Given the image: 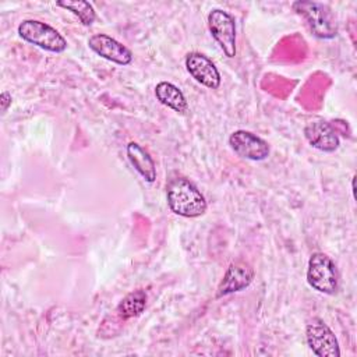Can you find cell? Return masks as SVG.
Returning <instances> with one entry per match:
<instances>
[{
	"label": "cell",
	"instance_id": "cell-10",
	"mask_svg": "<svg viewBox=\"0 0 357 357\" xmlns=\"http://www.w3.org/2000/svg\"><path fill=\"white\" fill-rule=\"evenodd\" d=\"M254 276H255V271L248 262L245 261L231 262L218 286L216 297L220 298V297L247 289L252 283Z\"/></svg>",
	"mask_w": 357,
	"mask_h": 357
},
{
	"label": "cell",
	"instance_id": "cell-3",
	"mask_svg": "<svg viewBox=\"0 0 357 357\" xmlns=\"http://www.w3.org/2000/svg\"><path fill=\"white\" fill-rule=\"evenodd\" d=\"M17 32L25 42L52 53H63L67 49L66 38L52 25L39 20H24Z\"/></svg>",
	"mask_w": 357,
	"mask_h": 357
},
{
	"label": "cell",
	"instance_id": "cell-15",
	"mask_svg": "<svg viewBox=\"0 0 357 357\" xmlns=\"http://www.w3.org/2000/svg\"><path fill=\"white\" fill-rule=\"evenodd\" d=\"M57 7H61L67 11H71L82 25L89 26L95 22L96 20V13L93 6L89 1H84V0H66V1H57L56 3Z\"/></svg>",
	"mask_w": 357,
	"mask_h": 357
},
{
	"label": "cell",
	"instance_id": "cell-11",
	"mask_svg": "<svg viewBox=\"0 0 357 357\" xmlns=\"http://www.w3.org/2000/svg\"><path fill=\"white\" fill-rule=\"evenodd\" d=\"M304 137L308 144L322 152H335L340 145V138L335 128L325 120L310 121L304 127Z\"/></svg>",
	"mask_w": 357,
	"mask_h": 357
},
{
	"label": "cell",
	"instance_id": "cell-16",
	"mask_svg": "<svg viewBox=\"0 0 357 357\" xmlns=\"http://www.w3.org/2000/svg\"><path fill=\"white\" fill-rule=\"evenodd\" d=\"M0 106H1V114H4L11 106V95L7 91H3L0 95Z\"/></svg>",
	"mask_w": 357,
	"mask_h": 357
},
{
	"label": "cell",
	"instance_id": "cell-12",
	"mask_svg": "<svg viewBox=\"0 0 357 357\" xmlns=\"http://www.w3.org/2000/svg\"><path fill=\"white\" fill-rule=\"evenodd\" d=\"M126 153L132 167L146 183H153L156 180V166L146 149H144L138 142L131 141L126 146Z\"/></svg>",
	"mask_w": 357,
	"mask_h": 357
},
{
	"label": "cell",
	"instance_id": "cell-9",
	"mask_svg": "<svg viewBox=\"0 0 357 357\" xmlns=\"http://www.w3.org/2000/svg\"><path fill=\"white\" fill-rule=\"evenodd\" d=\"M187 73L201 85L209 89H218L222 78L215 63L199 52H190L184 60Z\"/></svg>",
	"mask_w": 357,
	"mask_h": 357
},
{
	"label": "cell",
	"instance_id": "cell-4",
	"mask_svg": "<svg viewBox=\"0 0 357 357\" xmlns=\"http://www.w3.org/2000/svg\"><path fill=\"white\" fill-rule=\"evenodd\" d=\"M308 284L322 294H335L339 289V271L336 264L325 252H314L307 266Z\"/></svg>",
	"mask_w": 357,
	"mask_h": 357
},
{
	"label": "cell",
	"instance_id": "cell-2",
	"mask_svg": "<svg viewBox=\"0 0 357 357\" xmlns=\"http://www.w3.org/2000/svg\"><path fill=\"white\" fill-rule=\"evenodd\" d=\"M293 10L301 15L312 35L318 39H333L337 35V25L331 10L317 1L298 0L291 4Z\"/></svg>",
	"mask_w": 357,
	"mask_h": 357
},
{
	"label": "cell",
	"instance_id": "cell-6",
	"mask_svg": "<svg viewBox=\"0 0 357 357\" xmlns=\"http://www.w3.org/2000/svg\"><path fill=\"white\" fill-rule=\"evenodd\" d=\"M305 339L315 356L340 357L339 342L333 331L321 318H312L305 325Z\"/></svg>",
	"mask_w": 357,
	"mask_h": 357
},
{
	"label": "cell",
	"instance_id": "cell-8",
	"mask_svg": "<svg viewBox=\"0 0 357 357\" xmlns=\"http://www.w3.org/2000/svg\"><path fill=\"white\" fill-rule=\"evenodd\" d=\"M88 47L102 59L119 66H128L132 61V52L107 33H93L88 39Z\"/></svg>",
	"mask_w": 357,
	"mask_h": 357
},
{
	"label": "cell",
	"instance_id": "cell-7",
	"mask_svg": "<svg viewBox=\"0 0 357 357\" xmlns=\"http://www.w3.org/2000/svg\"><path fill=\"white\" fill-rule=\"evenodd\" d=\"M229 145L237 156L247 160L261 162L271 153L269 144L264 138L247 130L233 131L229 137Z\"/></svg>",
	"mask_w": 357,
	"mask_h": 357
},
{
	"label": "cell",
	"instance_id": "cell-1",
	"mask_svg": "<svg viewBox=\"0 0 357 357\" xmlns=\"http://www.w3.org/2000/svg\"><path fill=\"white\" fill-rule=\"evenodd\" d=\"M166 201L170 211L181 218H199L208 204L198 187L185 177H173L166 185Z\"/></svg>",
	"mask_w": 357,
	"mask_h": 357
},
{
	"label": "cell",
	"instance_id": "cell-13",
	"mask_svg": "<svg viewBox=\"0 0 357 357\" xmlns=\"http://www.w3.org/2000/svg\"><path fill=\"white\" fill-rule=\"evenodd\" d=\"M155 98L159 103L178 114H185L188 112V102L183 91L169 81H160L156 84Z\"/></svg>",
	"mask_w": 357,
	"mask_h": 357
},
{
	"label": "cell",
	"instance_id": "cell-5",
	"mask_svg": "<svg viewBox=\"0 0 357 357\" xmlns=\"http://www.w3.org/2000/svg\"><path fill=\"white\" fill-rule=\"evenodd\" d=\"M208 28L225 56L233 59L237 53L234 17L222 8H213L208 14Z\"/></svg>",
	"mask_w": 357,
	"mask_h": 357
},
{
	"label": "cell",
	"instance_id": "cell-14",
	"mask_svg": "<svg viewBox=\"0 0 357 357\" xmlns=\"http://www.w3.org/2000/svg\"><path fill=\"white\" fill-rule=\"evenodd\" d=\"M146 307V293L141 289L128 293L117 305L116 312L123 319L138 317Z\"/></svg>",
	"mask_w": 357,
	"mask_h": 357
}]
</instances>
